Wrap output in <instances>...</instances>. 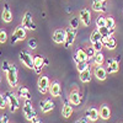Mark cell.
Instances as JSON below:
<instances>
[{
    "instance_id": "6da1fadb",
    "label": "cell",
    "mask_w": 123,
    "mask_h": 123,
    "mask_svg": "<svg viewBox=\"0 0 123 123\" xmlns=\"http://www.w3.org/2000/svg\"><path fill=\"white\" fill-rule=\"evenodd\" d=\"M6 79H7V83L10 86H17V83H18V76H17V68L15 64H11L10 69L7 70L6 73Z\"/></svg>"
},
{
    "instance_id": "7a4b0ae2",
    "label": "cell",
    "mask_w": 123,
    "mask_h": 123,
    "mask_svg": "<svg viewBox=\"0 0 123 123\" xmlns=\"http://www.w3.org/2000/svg\"><path fill=\"white\" fill-rule=\"evenodd\" d=\"M24 113L27 121H32L37 117V113L32 106V101L31 100H26L25 104H24Z\"/></svg>"
},
{
    "instance_id": "3957f363",
    "label": "cell",
    "mask_w": 123,
    "mask_h": 123,
    "mask_svg": "<svg viewBox=\"0 0 123 123\" xmlns=\"http://www.w3.org/2000/svg\"><path fill=\"white\" fill-rule=\"evenodd\" d=\"M26 35H27L26 28H25L22 25L17 26L16 30H15V32H14L12 36H11V44H15L17 41H22V39H25V38H26Z\"/></svg>"
},
{
    "instance_id": "277c9868",
    "label": "cell",
    "mask_w": 123,
    "mask_h": 123,
    "mask_svg": "<svg viewBox=\"0 0 123 123\" xmlns=\"http://www.w3.org/2000/svg\"><path fill=\"white\" fill-rule=\"evenodd\" d=\"M7 97H9V108L10 112H16L20 107V102H18V95L14 94V92L7 91Z\"/></svg>"
},
{
    "instance_id": "5b68a950",
    "label": "cell",
    "mask_w": 123,
    "mask_h": 123,
    "mask_svg": "<svg viewBox=\"0 0 123 123\" xmlns=\"http://www.w3.org/2000/svg\"><path fill=\"white\" fill-rule=\"evenodd\" d=\"M18 58H20V60H21L27 68H30V69H33V68H35V60H33V57L31 55L30 53H27V52H25V50H22V52H20Z\"/></svg>"
},
{
    "instance_id": "8992f818",
    "label": "cell",
    "mask_w": 123,
    "mask_h": 123,
    "mask_svg": "<svg viewBox=\"0 0 123 123\" xmlns=\"http://www.w3.org/2000/svg\"><path fill=\"white\" fill-rule=\"evenodd\" d=\"M49 79L44 75H41L38 78V81H37V89L38 91L41 92V94H46L47 91H49Z\"/></svg>"
},
{
    "instance_id": "52a82bcc",
    "label": "cell",
    "mask_w": 123,
    "mask_h": 123,
    "mask_svg": "<svg viewBox=\"0 0 123 123\" xmlns=\"http://www.w3.org/2000/svg\"><path fill=\"white\" fill-rule=\"evenodd\" d=\"M21 25L26 28V30H31V31H36L37 30V26L36 24L33 22V20H32V15H31V12H26L25 16L22 17V22Z\"/></svg>"
},
{
    "instance_id": "ba28073f",
    "label": "cell",
    "mask_w": 123,
    "mask_h": 123,
    "mask_svg": "<svg viewBox=\"0 0 123 123\" xmlns=\"http://www.w3.org/2000/svg\"><path fill=\"white\" fill-rule=\"evenodd\" d=\"M67 32V37H65V42H64V46L65 48H69L73 46L74 41H75V37H76V28H73V27H68L65 30Z\"/></svg>"
},
{
    "instance_id": "9c48e42d",
    "label": "cell",
    "mask_w": 123,
    "mask_h": 123,
    "mask_svg": "<svg viewBox=\"0 0 123 123\" xmlns=\"http://www.w3.org/2000/svg\"><path fill=\"white\" fill-rule=\"evenodd\" d=\"M107 71L108 73H117V71L119 70V59L118 58H110L107 59Z\"/></svg>"
},
{
    "instance_id": "30bf717a",
    "label": "cell",
    "mask_w": 123,
    "mask_h": 123,
    "mask_svg": "<svg viewBox=\"0 0 123 123\" xmlns=\"http://www.w3.org/2000/svg\"><path fill=\"white\" fill-rule=\"evenodd\" d=\"M79 17H80V21L84 26H90L91 24V14L89 11V9H83L79 14Z\"/></svg>"
},
{
    "instance_id": "8fae6325",
    "label": "cell",
    "mask_w": 123,
    "mask_h": 123,
    "mask_svg": "<svg viewBox=\"0 0 123 123\" xmlns=\"http://www.w3.org/2000/svg\"><path fill=\"white\" fill-rule=\"evenodd\" d=\"M65 37H67V32L64 30H55L53 33V41L58 44H62L65 42Z\"/></svg>"
},
{
    "instance_id": "7c38bea8",
    "label": "cell",
    "mask_w": 123,
    "mask_h": 123,
    "mask_svg": "<svg viewBox=\"0 0 123 123\" xmlns=\"http://www.w3.org/2000/svg\"><path fill=\"white\" fill-rule=\"evenodd\" d=\"M33 60H35V68H33V70L36 71L37 74H39L41 70H42V68H43V65L46 64V59L42 55H35Z\"/></svg>"
},
{
    "instance_id": "4fadbf2b",
    "label": "cell",
    "mask_w": 123,
    "mask_h": 123,
    "mask_svg": "<svg viewBox=\"0 0 123 123\" xmlns=\"http://www.w3.org/2000/svg\"><path fill=\"white\" fill-rule=\"evenodd\" d=\"M102 43L105 44L106 48L108 49H115L117 46V42L113 36H106V37H102Z\"/></svg>"
},
{
    "instance_id": "5bb4252c",
    "label": "cell",
    "mask_w": 123,
    "mask_h": 123,
    "mask_svg": "<svg viewBox=\"0 0 123 123\" xmlns=\"http://www.w3.org/2000/svg\"><path fill=\"white\" fill-rule=\"evenodd\" d=\"M81 100H83V96H81L79 94V91H71L70 92V95H69V101H70V104H73V105H80L81 104Z\"/></svg>"
},
{
    "instance_id": "9a60e30c",
    "label": "cell",
    "mask_w": 123,
    "mask_h": 123,
    "mask_svg": "<svg viewBox=\"0 0 123 123\" xmlns=\"http://www.w3.org/2000/svg\"><path fill=\"white\" fill-rule=\"evenodd\" d=\"M85 116L90 121H97L100 118V111H97L94 107H92V108H87L86 112H85Z\"/></svg>"
},
{
    "instance_id": "2e32d148",
    "label": "cell",
    "mask_w": 123,
    "mask_h": 123,
    "mask_svg": "<svg viewBox=\"0 0 123 123\" xmlns=\"http://www.w3.org/2000/svg\"><path fill=\"white\" fill-rule=\"evenodd\" d=\"M92 9L95 11H101V12H105L107 7H106V3L104 0H92Z\"/></svg>"
},
{
    "instance_id": "e0dca14e",
    "label": "cell",
    "mask_w": 123,
    "mask_h": 123,
    "mask_svg": "<svg viewBox=\"0 0 123 123\" xmlns=\"http://www.w3.org/2000/svg\"><path fill=\"white\" fill-rule=\"evenodd\" d=\"M60 92H62V87H60L58 81H54V83L50 84V86H49V94L52 95L53 97H58L60 95Z\"/></svg>"
},
{
    "instance_id": "ac0fdd59",
    "label": "cell",
    "mask_w": 123,
    "mask_h": 123,
    "mask_svg": "<svg viewBox=\"0 0 123 123\" xmlns=\"http://www.w3.org/2000/svg\"><path fill=\"white\" fill-rule=\"evenodd\" d=\"M107 69H105L102 65H98V67H96V69H95V76L98 79V80H105L106 78H107Z\"/></svg>"
},
{
    "instance_id": "d6986e66",
    "label": "cell",
    "mask_w": 123,
    "mask_h": 123,
    "mask_svg": "<svg viewBox=\"0 0 123 123\" xmlns=\"http://www.w3.org/2000/svg\"><path fill=\"white\" fill-rule=\"evenodd\" d=\"M17 95H18V97H24L25 100H31L32 98V95H31L30 90L26 86H20L18 90H17Z\"/></svg>"
},
{
    "instance_id": "ffe728a7",
    "label": "cell",
    "mask_w": 123,
    "mask_h": 123,
    "mask_svg": "<svg viewBox=\"0 0 123 123\" xmlns=\"http://www.w3.org/2000/svg\"><path fill=\"white\" fill-rule=\"evenodd\" d=\"M75 55L78 57L79 62H89L90 58L86 53V49H83V48H79L76 49V52H75Z\"/></svg>"
},
{
    "instance_id": "44dd1931",
    "label": "cell",
    "mask_w": 123,
    "mask_h": 123,
    "mask_svg": "<svg viewBox=\"0 0 123 123\" xmlns=\"http://www.w3.org/2000/svg\"><path fill=\"white\" fill-rule=\"evenodd\" d=\"M3 20L5 22H11L12 21V14H11V11H10V7H9V5H5L4 6V10H3Z\"/></svg>"
},
{
    "instance_id": "7402d4cb",
    "label": "cell",
    "mask_w": 123,
    "mask_h": 123,
    "mask_svg": "<svg viewBox=\"0 0 123 123\" xmlns=\"http://www.w3.org/2000/svg\"><path fill=\"white\" fill-rule=\"evenodd\" d=\"M79 78H80V80L83 81V83H90L91 81V70H90V68H87L84 71H81Z\"/></svg>"
},
{
    "instance_id": "603a6c76",
    "label": "cell",
    "mask_w": 123,
    "mask_h": 123,
    "mask_svg": "<svg viewBox=\"0 0 123 123\" xmlns=\"http://www.w3.org/2000/svg\"><path fill=\"white\" fill-rule=\"evenodd\" d=\"M71 115H73V107H71L69 104H64L63 108H62V116L64 118H69Z\"/></svg>"
},
{
    "instance_id": "cb8c5ba5",
    "label": "cell",
    "mask_w": 123,
    "mask_h": 123,
    "mask_svg": "<svg viewBox=\"0 0 123 123\" xmlns=\"http://www.w3.org/2000/svg\"><path fill=\"white\" fill-rule=\"evenodd\" d=\"M98 41H102V35H101V32H100V30L97 28V30H95L94 32L91 33V36H90V42H91V44H92V43H95V42H98Z\"/></svg>"
},
{
    "instance_id": "d4e9b609",
    "label": "cell",
    "mask_w": 123,
    "mask_h": 123,
    "mask_svg": "<svg viewBox=\"0 0 123 123\" xmlns=\"http://www.w3.org/2000/svg\"><path fill=\"white\" fill-rule=\"evenodd\" d=\"M110 116H111V110H110V107H108V106H102V107L100 108V117H101L102 119H108Z\"/></svg>"
},
{
    "instance_id": "484cf974",
    "label": "cell",
    "mask_w": 123,
    "mask_h": 123,
    "mask_svg": "<svg viewBox=\"0 0 123 123\" xmlns=\"http://www.w3.org/2000/svg\"><path fill=\"white\" fill-rule=\"evenodd\" d=\"M106 27L110 28L112 32H115V27H116V21L112 16H106Z\"/></svg>"
},
{
    "instance_id": "4316f807",
    "label": "cell",
    "mask_w": 123,
    "mask_h": 123,
    "mask_svg": "<svg viewBox=\"0 0 123 123\" xmlns=\"http://www.w3.org/2000/svg\"><path fill=\"white\" fill-rule=\"evenodd\" d=\"M53 108H54V102H53L52 100H47V101H46V104H44V106L41 108V110H42V112L47 113V112L52 111Z\"/></svg>"
},
{
    "instance_id": "83f0119b",
    "label": "cell",
    "mask_w": 123,
    "mask_h": 123,
    "mask_svg": "<svg viewBox=\"0 0 123 123\" xmlns=\"http://www.w3.org/2000/svg\"><path fill=\"white\" fill-rule=\"evenodd\" d=\"M104 60H105V58H104V54H102V52H96V54H95V57H94V63H95L96 65H102Z\"/></svg>"
},
{
    "instance_id": "f1b7e54d",
    "label": "cell",
    "mask_w": 123,
    "mask_h": 123,
    "mask_svg": "<svg viewBox=\"0 0 123 123\" xmlns=\"http://www.w3.org/2000/svg\"><path fill=\"white\" fill-rule=\"evenodd\" d=\"M96 26H97V28L106 27V16H102V15L97 16V18H96Z\"/></svg>"
},
{
    "instance_id": "f546056e",
    "label": "cell",
    "mask_w": 123,
    "mask_h": 123,
    "mask_svg": "<svg viewBox=\"0 0 123 123\" xmlns=\"http://www.w3.org/2000/svg\"><path fill=\"white\" fill-rule=\"evenodd\" d=\"M6 106H9V97H7V94H4L0 97V108L4 110Z\"/></svg>"
},
{
    "instance_id": "4dcf8cb0",
    "label": "cell",
    "mask_w": 123,
    "mask_h": 123,
    "mask_svg": "<svg viewBox=\"0 0 123 123\" xmlns=\"http://www.w3.org/2000/svg\"><path fill=\"white\" fill-rule=\"evenodd\" d=\"M87 68H89V62H79V63H76V69L79 73L86 70Z\"/></svg>"
},
{
    "instance_id": "1f68e13d",
    "label": "cell",
    "mask_w": 123,
    "mask_h": 123,
    "mask_svg": "<svg viewBox=\"0 0 123 123\" xmlns=\"http://www.w3.org/2000/svg\"><path fill=\"white\" fill-rule=\"evenodd\" d=\"M80 22H81V21H80V17H71V18H70V27L78 30Z\"/></svg>"
},
{
    "instance_id": "d6a6232c",
    "label": "cell",
    "mask_w": 123,
    "mask_h": 123,
    "mask_svg": "<svg viewBox=\"0 0 123 123\" xmlns=\"http://www.w3.org/2000/svg\"><path fill=\"white\" fill-rule=\"evenodd\" d=\"M98 30H100V32H101L102 37H106V36H112V35H113V32H112V31H111L110 28H107V27H100Z\"/></svg>"
},
{
    "instance_id": "836d02e7",
    "label": "cell",
    "mask_w": 123,
    "mask_h": 123,
    "mask_svg": "<svg viewBox=\"0 0 123 123\" xmlns=\"http://www.w3.org/2000/svg\"><path fill=\"white\" fill-rule=\"evenodd\" d=\"M92 47L95 48V50H96V52H102V48L105 47V44L102 43V41H98V42L92 43Z\"/></svg>"
},
{
    "instance_id": "e575fe53",
    "label": "cell",
    "mask_w": 123,
    "mask_h": 123,
    "mask_svg": "<svg viewBox=\"0 0 123 123\" xmlns=\"http://www.w3.org/2000/svg\"><path fill=\"white\" fill-rule=\"evenodd\" d=\"M86 53H87V55H89V58L91 59V58H94L95 57V54H96V50H95V48L94 47H87V49H86Z\"/></svg>"
},
{
    "instance_id": "d590c367",
    "label": "cell",
    "mask_w": 123,
    "mask_h": 123,
    "mask_svg": "<svg viewBox=\"0 0 123 123\" xmlns=\"http://www.w3.org/2000/svg\"><path fill=\"white\" fill-rule=\"evenodd\" d=\"M6 38H7L6 31H5V30H1V31H0V42L5 43V42H6Z\"/></svg>"
},
{
    "instance_id": "8d00e7d4",
    "label": "cell",
    "mask_w": 123,
    "mask_h": 123,
    "mask_svg": "<svg viewBox=\"0 0 123 123\" xmlns=\"http://www.w3.org/2000/svg\"><path fill=\"white\" fill-rule=\"evenodd\" d=\"M10 67H11V64H10L7 60H3V64H1V69H3V71L7 73V70L10 69Z\"/></svg>"
},
{
    "instance_id": "74e56055",
    "label": "cell",
    "mask_w": 123,
    "mask_h": 123,
    "mask_svg": "<svg viewBox=\"0 0 123 123\" xmlns=\"http://www.w3.org/2000/svg\"><path fill=\"white\" fill-rule=\"evenodd\" d=\"M28 46H30V48H32V49L37 48V41H36L35 38H31V39L28 41Z\"/></svg>"
},
{
    "instance_id": "f35d334b",
    "label": "cell",
    "mask_w": 123,
    "mask_h": 123,
    "mask_svg": "<svg viewBox=\"0 0 123 123\" xmlns=\"http://www.w3.org/2000/svg\"><path fill=\"white\" fill-rule=\"evenodd\" d=\"M0 123H9V118H7V116H6V115H3V116H1Z\"/></svg>"
},
{
    "instance_id": "ab89813d",
    "label": "cell",
    "mask_w": 123,
    "mask_h": 123,
    "mask_svg": "<svg viewBox=\"0 0 123 123\" xmlns=\"http://www.w3.org/2000/svg\"><path fill=\"white\" fill-rule=\"evenodd\" d=\"M74 123H87V118H86V117L79 118V119H78V121H75Z\"/></svg>"
},
{
    "instance_id": "60d3db41",
    "label": "cell",
    "mask_w": 123,
    "mask_h": 123,
    "mask_svg": "<svg viewBox=\"0 0 123 123\" xmlns=\"http://www.w3.org/2000/svg\"><path fill=\"white\" fill-rule=\"evenodd\" d=\"M31 123H42V121H41L38 117H36L35 119H32V121H31Z\"/></svg>"
},
{
    "instance_id": "b9f144b4",
    "label": "cell",
    "mask_w": 123,
    "mask_h": 123,
    "mask_svg": "<svg viewBox=\"0 0 123 123\" xmlns=\"http://www.w3.org/2000/svg\"><path fill=\"white\" fill-rule=\"evenodd\" d=\"M46 101H47V100H43V101H41V102H39V106H41V108H42V107L44 106V104H46Z\"/></svg>"
},
{
    "instance_id": "7bdbcfd3",
    "label": "cell",
    "mask_w": 123,
    "mask_h": 123,
    "mask_svg": "<svg viewBox=\"0 0 123 123\" xmlns=\"http://www.w3.org/2000/svg\"><path fill=\"white\" fill-rule=\"evenodd\" d=\"M104 1H106V0H104Z\"/></svg>"
}]
</instances>
